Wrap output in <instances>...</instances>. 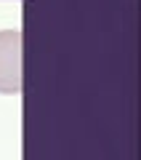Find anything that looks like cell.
Masks as SVG:
<instances>
[{
  "instance_id": "obj_1",
  "label": "cell",
  "mask_w": 141,
  "mask_h": 160,
  "mask_svg": "<svg viewBox=\"0 0 141 160\" xmlns=\"http://www.w3.org/2000/svg\"><path fill=\"white\" fill-rule=\"evenodd\" d=\"M22 91V32H0V93Z\"/></svg>"
}]
</instances>
